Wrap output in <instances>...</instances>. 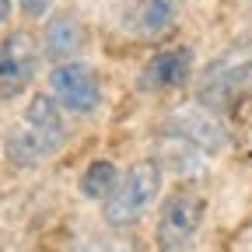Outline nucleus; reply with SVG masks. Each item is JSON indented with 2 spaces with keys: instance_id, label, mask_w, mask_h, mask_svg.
I'll return each mask as SVG.
<instances>
[{
  "instance_id": "10",
  "label": "nucleus",
  "mask_w": 252,
  "mask_h": 252,
  "mask_svg": "<svg viewBox=\"0 0 252 252\" xmlns=\"http://www.w3.org/2000/svg\"><path fill=\"white\" fill-rule=\"evenodd\" d=\"M182 0H137L130 7V28L144 39H161L179 25Z\"/></svg>"
},
{
  "instance_id": "9",
  "label": "nucleus",
  "mask_w": 252,
  "mask_h": 252,
  "mask_svg": "<svg viewBox=\"0 0 252 252\" xmlns=\"http://www.w3.org/2000/svg\"><path fill=\"white\" fill-rule=\"evenodd\" d=\"M39 46H42V56L56 63H70L81 56V49L88 46V28L77 14L70 11H60V14H49L46 25H42V35H39Z\"/></svg>"
},
{
  "instance_id": "3",
  "label": "nucleus",
  "mask_w": 252,
  "mask_h": 252,
  "mask_svg": "<svg viewBox=\"0 0 252 252\" xmlns=\"http://www.w3.org/2000/svg\"><path fill=\"white\" fill-rule=\"evenodd\" d=\"M207 220V196L193 186H175L161 196L154 224V249L158 252H189L196 245Z\"/></svg>"
},
{
  "instance_id": "11",
  "label": "nucleus",
  "mask_w": 252,
  "mask_h": 252,
  "mask_svg": "<svg viewBox=\"0 0 252 252\" xmlns=\"http://www.w3.org/2000/svg\"><path fill=\"white\" fill-rule=\"evenodd\" d=\"M119 175H123V172H119L112 161H105V158H94V161L84 168V175H81V193H84L88 200H94V203H105V200L112 196Z\"/></svg>"
},
{
  "instance_id": "13",
  "label": "nucleus",
  "mask_w": 252,
  "mask_h": 252,
  "mask_svg": "<svg viewBox=\"0 0 252 252\" xmlns=\"http://www.w3.org/2000/svg\"><path fill=\"white\" fill-rule=\"evenodd\" d=\"M14 14V0H0V25H7Z\"/></svg>"
},
{
  "instance_id": "4",
  "label": "nucleus",
  "mask_w": 252,
  "mask_h": 252,
  "mask_svg": "<svg viewBox=\"0 0 252 252\" xmlns=\"http://www.w3.org/2000/svg\"><path fill=\"white\" fill-rule=\"evenodd\" d=\"M49 94L56 98V105L70 116H94L105 102V84L102 74L84 60H70V63H56L49 70Z\"/></svg>"
},
{
  "instance_id": "5",
  "label": "nucleus",
  "mask_w": 252,
  "mask_h": 252,
  "mask_svg": "<svg viewBox=\"0 0 252 252\" xmlns=\"http://www.w3.org/2000/svg\"><path fill=\"white\" fill-rule=\"evenodd\" d=\"M42 46L28 28H14L0 39V102H14L39 74Z\"/></svg>"
},
{
  "instance_id": "8",
  "label": "nucleus",
  "mask_w": 252,
  "mask_h": 252,
  "mask_svg": "<svg viewBox=\"0 0 252 252\" xmlns=\"http://www.w3.org/2000/svg\"><path fill=\"white\" fill-rule=\"evenodd\" d=\"M172 137L200 147L203 154H217L220 147L228 144V133H224V126H220L217 112H214L210 105H203V102L182 105V109L172 116Z\"/></svg>"
},
{
  "instance_id": "2",
  "label": "nucleus",
  "mask_w": 252,
  "mask_h": 252,
  "mask_svg": "<svg viewBox=\"0 0 252 252\" xmlns=\"http://www.w3.org/2000/svg\"><path fill=\"white\" fill-rule=\"evenodd\" d=\"M165 189V165L158 158H140L126 168L112 189V196L102 203V217L109 228H137L154 210Z\"/></svg>"
},
{
  "instance_id": "6",
  "label": "nucleus",
  "mask_w": 252,
  "mask_h": 252,
  "mask_svg": "<svg viewBox=\"0 0 252 252\" xmlns=\"http://www.w3.org/2000/svg\"><path fill=\"white\" fill-rule=\"evenodd\" d=\"M249 81H252V42H238L224 49L200 74V102L214 109L217 102H228L231 94H238Z\"/></svg>"
},
{
  "instance_id": "1",
  "label": "nucleus",
  "mask_w": 252,
  "mask_h": 252,
  "mask_svg": "<svg viewBox=\"0 0 252 252\" xmlns=\"http://www.w3.org/2000/svg\"><path fill=\"white\" fill-rule=\"evenodd\" d=\"M67 144V119L49 91H35L25 102L21 116L4 133V158L14 168H39Z\"/></svg>"
},
{
  "instance_id": "7",
  "label": "nucleus",
  "mask_w": 252,
  "mask_h": 252,
  "mask_svg": "<svg viewBox=\"0 0 252 252\" xmlns=\"http://www.w3.org/2000/svg\"><path fill=\"white\" fill-rule=\"evenodd\" d=\"M196 67V56L189 46H168V49H158L137 74V91L144 94H168L179 91L182 84H189Z\"/></svg>"
},
{
  "instance_id": "12",
  "label": "nucleus",
  "mask_w": 252,
  "mask_h": 252,
  "mask_svg": "<svg viewBox=\"0 0 252 252\" xmlns=\"http://www.w3.org/2000/svg\"><path fill=\"white\" fill-rule=\"evenodd\" d=\"M53 4L56 0H18V7H21V14L28 21H46L53 14Z\"/></svg>"
}]
</instances>
